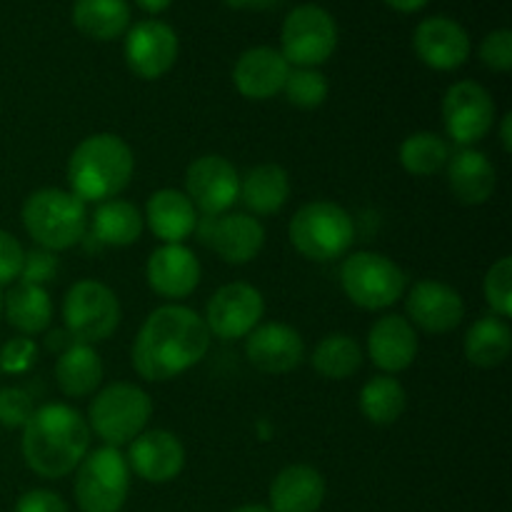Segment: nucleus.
Returning <instances> with one entry per match:
<instances>
[{
    "instance_id": "nucleus-1",
    "label": "nucleus",
    "mask_w": 512,
    "mask_h": 512,
    "mask_svg": "<svg viewBox=\"0 0 512 512\" xmlns=\"http://www.w3.org/2000/svg\"><path fill=\"white\" fill-rule=\"evenodd\" d=\"M210 330L203 315L188 305L168 303L155 308L135 335L130 360L135 373L148 383H165L208 355Z\"/></svg>"
},
{
    "instance_id": "nucleus-2",
    "label": "nucleus",
    "mask_w": 512,
    "mask_h": 512,
    "mask_svg": "<svg viewBox=\"0 0 512 512\" xmlns=\"http://www.w3.org/2000/svg\"><path fill=\"white\" fill-rule=\"evenodd\" d=\"M23 460L35 475L60 480L73 473L90 450V425L83 413L65 403L35 408L20 438Z\"/></svg>"
},
{
    "instance_id": "nucleus-3",
    "label": "nucleus",
    "mask_w": 512,
    "mask_h": 512,
    "mask_svg": "<svg viewBox=\"0 0 512 512\" xmlns=\"http://www.w3.org/2000/svg\"><path fill=\"white\" fill-rule=\"evenodd\" d=\"M133 173V150L115 133L88 135L68 158L70 193L85 205L118 198L130 185Z\"/></svg>"
},
{
    "instance_id": "nucleus-4",
    "label": "nucleus",
    "mask_w": 512,
    "mask_h": 512,
    "mask_svg": "<svg viewBox=\"0 0 512 512\" xmlns=\"http://www.w3.org/2000/svg\"><path fill=\"white\" fill-rule=\"evenodd\" d=\"M20 220L38 248L60 253L78 245L88 233V205L70 190L40 188L25 198Z\"/></svg>"
},
{
    "instance_id": "nucleus-5",
    "label": "nucleus",
    "mask_w": 512,
    "mask_h": 512,
    "mask_svg": "<svg viewBox=\"0 0 512 512\" xmlns=\"http://www.w3.org/2000/svg\"><path fill=\"white\" fill-rule=\"evenodd\" d=\"M290 243L303 258L333 263L353 248L355 223L343 205L333 200H313L298 208L290 220Z\"/></svg>"
},
{
    "instance_id": "nucleus-6",
    "label": "nucleus",
    "mask_w": 512,
    "mask_h": 512,
    "mask_svg": "<svg viewBox=\"0 0 512 512\" xmlns=\"http://www.w3.org/2000/svg\"><path fill=\"white\" fill-rule=\"evenodd\" d=\"M340 285L353 305L363 310H388L405 298L408 275L388 255L360 250L340 265Z\"/></svg>"
},
{
    "instance_id": "nucleus-7",
    "label": "nucleus",
    "mask_w": 512,
    "mask_h": 512,
    "mask_svg": "<svg viewBox=\"0 0 512 512\" xmlns=\"http://www.w3.org/2000/svg\"><path fill=\"white\" fill-rule=\"evenodd\" d=\"M153 415V403L143 388L133 383H113L100 390L88 408L90 433L110 448L130 445Z\"/></svg>"
},
{
    "instance_id": "nucleus-8",
    "label": "nucleus",
    "mask_w": 512,
    "mask_h": 512,
    "mask_svg": "<svg viewBox=\"0 0 512 512\" xmlns=\"http://www.w3.org/2000/svg\"><path fill=\"white\" fill-rule=\"evenodd\" d=\"M75 503L80 512H120L130 493V468L120 448L88 450L75 468Z\"/></svg>"
},
{
    "instance_id": "nucleus-9",
    "label": "nucleus",
    "mask_w": 512,
    "mask_h": 512,
    "mask_svg": "<svg viewBox=\"0 0 512 512\" xmlns=\"http://www.w3.org/2000/svg\"><path fill=\"white\" fill-rule=\"evenodd\" d=\"M120 318L118 295L100 280H78L65 293L63 325L73 343H103L118 330Z\"/></svg>"
},
{
    "instance_id": "nucleus-10",
    "label": "nucleus",
    "mask_w": 512,
    "mask_h": 512,
    "mask_svg": "<svg viewBox=\"0 0 512 512\" xmlns=\"http://www.w3.org/2000/svg\"><path fill=\"white\" fill-rule=\"evenodd\" d=\"M283 58L295 68H318L338 48V23L325 8L313 3L290 10L280 30Z\"/></svg>"
},
{
    "instance_id": "nucleus-11",
    "label": "nucleus",
    "mask_w": 512,
    "mask_h": 512,
    "mask_svg": "<svg viewBox=\"0 0 512 512\" xmlns=\"http://www.w3.org/2000/svg\"><path fill=\"white\" fill-rule=\"evenodd\" d=\"M498 123V105L488 88L475 80H458L443 95V125L460 148H473Z\"/></svg>"
},
{
    "instance_id": "nucleus-12",
    "label": "nucleus",
    "mask_w": 512,
    "mask_h": 512,
    "mask_svg": "<svg viewBox=\"0 0 512 512\" xmlns=\"http://www.w3.org/2000/svg\"><path fill=\"white\" fill-rule=\"evenodd\" d=\"M185 195L205 218L230 213L240 195V175L223 155H200L185 170Z\"/></svg>"
},
{
    "instance_id": "nucleus-13",
    "label": "nucleus",
    "mask_w": 512,
    "mask_h": 512,
    "mask_svg": "<svg viewBox=\"0 0 512 512\" xmlns=\"http://www.w3.org/2000/svg\"><path fill=\"white\" fill-rule=\"evenodd\" d=\"M265 315V298L255 285L228 283L213 293L205 305V325L220 340H238L253 333Z\"/></svg>"
},
{
    "instance_id": "nucleus-14",
    "label": "nucleus",
    "mask_w": 512,
    "mask_h": 512,
    "mask_svg": "<svg viewBox=\"0 0 512 512\" xmlns=\"http://www.w3.org/2000/svg\"><path fill=\"white\" fill-rule=\"evenodd\" d=\"M178 33L163 20H140L125 33V63L140 80H158L178 60Z\"/></svg>"
},
{
    "instance_id": "nucleus-15",
    "label": "nucleus",
    "mask_w": 512,
    "mask_h": 512,
    "mask_svg": "<svg viewBox=\"0 0 512 512\" xmlns=\"http://www.w3.org/2000/svg\"><path fill=\"white\" fill-rule=\"evenodd\" d=\"M208 248L215 250L223 263L245 265L260 255L265 245V228L250 213H225L218 218H205L195 225Z\"/></svg>"
},
{
    "instance_id": "nucleus-16",
    "label": "nucleus",
    "mask_w": 512,
    "mask_h": 512,
    "mask_svg": "<svg viewBox=\"0 0 512 512\" xmlns=\"http://www.w3.org/2000/svg\"><path fill=\"white\" fill-rule=\"evenodd\" d=\"M405 310L413 328L433 335L450 333L465 318L463 295L440 280H418L413 288L405 290Z\"/></svg>"
},
{
    "instance_id": "nucleus-17",
    "label": "nucleus",
    "mask_w": 512,
    "mask_h": 512,
    "mask_svg": "<svg viewBox=\"0 0 512 512\" xmlns=\"http://www.w3.org/2000/svg\"><path fill=\"white\" fill-rule=\"evenodd\" d=\"M125 460L140 480L163 485L183 473L185 448L178 435L170 433V430H143L130 443Z\"/></svg>"
},
{
    "instance_id": "nucleus-18",
    "label": "nucleus",
    "mask_w": 512,
    "mask_h": 512,
    "mask_svg": "<svg viewBox=\"0 0 512 512\" xmlns=\"http://www.w3.org/2000/svg\"><path fill=\"white\" fill-rule=\"evenodd\" d=\"M413 48L420 63L428 68L448 73L458 70L470 58V38L463 25L445 15L425 18L413 33Z\"/></svg>"
},
{
    "instance_id": "nucleus-19",
    "label": "nucleus",
    "mask_w": 512,
    "mask_h": 512,
    "mask_svg": "<svg viewBox=\"0 0 512 512\" xmlns=\"http://www.w3.org/2000/svg\"><path fill=\"white\" fill-rule=\"evenodd\" d=\"M245 355L263 373L285 375L305 360V340L293 325L263 323L245 335Z\"/></svg>"
},
{
    "instance_id": "nucleus-20",
    "label": "nucleus",
    "mask_w": 512,
    "mask_h": 512,
    "mask_svg": "<svg viewBox=\"0 0 512 512\" xmlns=\"http://www.w3.org/2000/svg\"><path fill=\"white\" fill-rule=\"evenodd\" d=\"M200 260L188 245H160L145 265L150 290L165 300H183L200 285Z\"/></svg>"
},
{
    "instance_id": "nucleus-21",
    "label": "nucleus",
    "mask_w": 512,
    "mask_h": 512,
    "mask_svg": "<svg viewBox=\"0 0 512 512\" xmlns=\"http://www.w3.org/2000/svg\"><path fill=\"white\" fill-rule=\"evenodd\" d=\"M290 63L283 53L270 45L250 48L235 60L233 83L238 93L248 100H268L283 93V85L290 75Z\"/></svg>"
},
{
    "instance_id": "nucleus-22",
    "label": "nucleus",
    "mask_w": 512,
    "mask_h": 512,
    "mask_svg": "<svg viewBox=\"0 0 512 512\" xmlns=\"http://www.w3.org/2000/svg\"><path fill=\"white\" fill-rule=\"evenodd\" d=\"M368 355L385 375L403 373L418 358V333L403 315H383L368 333Z\"/></svg>"
},
{
    "instance_id": "nucleus-23",
    "label": "nucleus",
    "mask_w": 512,
    "mask_h": 512,
    "mask_svg": "<svg viewBox=\"0 0 512 512\" xmlns=\"http://www.w3.org/2000/svg\"><path fill=\"white\" fill-rule=\"evenodd\" d=\"M328 485L313 465H288L270 483V510L273 512H318L325 503Z\"/></svg>"
},
{
    "instance_id": "nucleus-24",
    "label": "nucleus",
    "mask_w": 512,
    "mask_h": 512,
    "mask_svg": "<svg viewBox=\"0 0 512 512\" xmlns=\"http://www.w3.org/2000/svg\"><path fill=\"white\" fill-rule=\"evenodd\" d=\"M448 188L453 198L463 205H483L493 198L498 188V173L495 165L485 153L475 148H460L450 155L448 165Z\"/></svg>"
},
{
    "instance_id": "nucleus-25",
    "label": "nucleus",
    "mask_w": 512,
    "mask_h": 512,
    "mask_svg": "<svg viewBox=\"0 0 512 512\" xmlns=\"http://www.w3.org/2000/svg\"><path fill=\"white\" fill-rule=\"evenodd\" d=\"M145 225L163 245H183L198 225V210L188 195L175 188H163L153 193L145 203Z\"/></svg>"
},
{
    "instance_id": "nucleus-26",
    "label": "nucleus",
    "mask_w": 512,
    "mask_h": 512,
    "mask_svg": "<svg viewBox=\"0 0 512 512\" xmlns=\"http://www.w3.org/2000/svg\"><path fill=\"white\" fill-rule=\"evenodd\" d=\"M290 198V175L283 165L263 163L240 178L238 200L253 215H275Z\"/></svg>"
},
{
    "instance_id": "nucleus-27",
    "label": "nucleus",
    "mask_w": 512,
    "mask_h": 512,
    "mask_svg": "<svg viewBox=\"0 0 512 512\" xmlns=\"http://www.w3.org/2000/svg\"><path fill=\"white\" fill-rule=\"evenodd\" d=\"M55 383L68 398L93 395L103 383V360L98 350L83 343L68 345L55 363Z\"/></svg>"
},
{
    "instance_id": "nucleus-28",
    "label": "nucleus",
    "mask_w": 512,
    "mask_h": 512,
    "mask_svg": "<svg viewBox=\"0 0 512 512\" xmlns=\"http://www.w3.org/2000/svg\"><path fill=\"white\" fill-rule=\"evenodd\" d=\"M3 318L8 320L10 328L28 338L45 333L53 323V303H50L48 290L28 283L13 285L10 293H5Z\"/></svg>"
},
{
    "instance_id": "nucleus-29",
    "label": "nucleus",
    "mask_w": 512,
    "mask_h": 512,
    "mask_svg": "<svg viewBox=\"0 0 512 512\" xmlns=\"http://www.w3.org/2000/svg\"><path fill=\"white\" fill-rule=\"evenodd\" d=\"M465 358L475 368H498L508 360L512 350V330L508 320L498 315H485L478 318L465 333Z\"/></svg>"
},
{
    "instance_id": "nucleus-30",
    "label": "nucleus",
    "mask_w": 512,
    "mask_h": 512,
    "mask_svg": "<svg viewBox=\"0 0 512 512\" xmlns=\"http://www.w3.org/2000/svg\"><path fill=\"white\" fill-rule=\"evenodd\" d=\"M143 228V213L130 200H105V203H98L93 213V235L100 245L128 248V245L138 243Z\"/></svg>"
},
{
    "instance_id": "nucleus-31",
    "label": "nucleus",
    "mask_w": 512,
    "mask_h": 512,
    "mask_svg": "<svg viewBox=\"0 0 512 512\" xmlns=\"http://www.w3.org/2000/svg\"><path fill=\"white\" fill-rule=\"evenodd\" d=\"M73 25L93 40H115L128 33L130 5L125 0H75Z\"/></svg>"
},
{
    "instance_id": "nucleus-32",
    "label": "nucleus",
    "mask_w": 512,
    "mask_h": 512,
    "mask_svg": "<svg viewBox=\"0 0 512 512\" xmlns=\"http://www.w3.org/2000/svg\"><path fill=\"white\" fill-rule=\"evenodd\" d=\"M408 395L393 375H375L360 390V413L373 425H393L403 418Z\"/></svg>"
},
{
    "instance_id": "nucleus-33",
    "label": "nucleus",
    "mask_w": 512,
    "mask_h": 512,
    "mask_svg": "<svg viewBox=\"0 0 512 512\" xmlns=\"http://www.w3.org/2000/svg\"><path fill=\"white\" fill-rule=\"evenodd\" d=\"M310 363L325 380H348L363 365V348L350 335L330 333L315 345Z\"/></svg>"
},
{
    "instance_id": "nucleus-34",
    "label": "nucleus",
    "mask_w": 512,
    "mask_h": 512,
    "mask_svg": "<svg viewBox=\"0 0 512 512\" xmlns=\"http://www.w3.org/2000/svg\"><path fill=\"white\" fill-rule=\"evenodd\" d=\"M398 158L400 165H403L410 175L428 178V175L440 173V170L448 165L450 143L443 135L430 133V130H420V133L408 135V138L400 143Z\"/></svg>"
},
{
    "instance_id": "nucleus-35",
    "label": "nucleus",
    "mask_w": 512,
    "mask_h": 512,
    "mask_svg": "<svg viewBox=\"0 0 512 512\" xmlns=\"http://www.w3.org/2000/svg\"><path fill=\"white\" fill-rule=\"evenodd\" d=\"M283 93L295 108L315 110L328 100L330 85L318 68H295L290 70L288 80H285Z\"/></svg>"
},
{
    "instance_id": "nucleus-36",
    "label": "nucleus",
    "mask_w": 512,
    "mask_h": 512,
    "mask_svg": "<svg viewBox=\"0 0 512 512\" xmlns=\"http://www.w3.org/2000/svg\"><path fill=\"white\" fill-rule=\"evenodd\" d=\"M483 293L493 315L508 320L512 315V258H500L490 265L483 280Z\"/></svg>"
},
{
    "instance_id": "nucleus-37",
    "label": "nucleus",
    "mask_w": 512,
    "mask_h": 512,
    "mask_svg": "<svg viewBox=\"0 0 512 512\" xmlns=\"http://www.w3.org/2000/svg\"><path fill=\"white\" fill-rule=\"evenodd\" d=\"M35 413V403H33V395L30 390L18 388H0V425L8 430L20 428L28 423L30 415Z\"/></svg>"
},
{
    "instance_id": "nucleus-38",
    "label": "nucleus",
    "mask_w": 512,
    "mask_h": 512,
    "mask_svg": "<svg viewBox=\"0 0 512 512\" xmlns=\"http://www.w3.org/2000/svg\"><path fill=\"white\" fill-rule=\"evenodd\" d=\"M38 360V345L28 335H18L3 343L0 348V373L5 375H23Z\"/></svg>"
},
{
    "instance_id": "nucleus-39",
    "label": "nucleus",
    "mask_w": 512,
    "mask_h": 512,
    "mask_svg": "<svg viewBox=\"0 0 512 512\" xmlns=\"http://www.w3.org/2000/svg\"><path fill=\"white\" fill-rule=\"evenodd\" d=\"M480 60L485 68L495 70V73H510L512 70V33L508 28L493 30L483 38L478 50Z\"/></svg>"
},
{
    "instance_id": "nucleus-40",
    "label": "nucleus",
    "mask_w": 512,
    "mask_h": 512,
    "mask_svg": "<svg viewBox=\"0 0 512 512\" xmlns=\"http://www.w3.org/2000/svg\"><path fill=\"white\" fill-rule=\"evenodd\" d=\"M55 275H58V258H55V253H50V250H43V248L25 250L23 270H20L18 283L45 288Z\"/></svg>"
},
{
    "instance_id": "nucleus-41",
    "label": "nucleus",
    "mask_w": 512,
    "mask_h": 512,
    "mask_svg": "<svg viewBox=\"0 0 512 512\" xmlns=\"http://www.w3.org/2000/svg\"><path fill=\"white\" fill-rule=\"evenodd\" d=\"M23 260L25 248L20 245V240L15 235H10L8 230H0V288L15 283L20 278Z\"/></svg>"
},
{
    "instance_id": "nucleus-42",
    "label": "nucleus",
    "mask_w": 512,
    "mask_h": 512,
    "mask_svg": "<svg viewBox=\"0 0 512 512\" xmlns=\"http://www.w3.org/2000/svg\"><path fill=\"white\" fill-rule=\"evenodd\" d=\"M13 512H70L68 503L53 490H28L18 498Z\"/></svg>"
},
{
    "instance_id": "nucleus-43",
    "label": "nucleus",
    "mask_w": 512,
    "mask_h": 512,
    "mask_svg": "<svg viewBox=\"0 0 512 512\" xmlns=\"http://www.w3.org/2000/svg\"><path fill=\"white\" fill-rule=\"evenodd\" d=\"M283 0H225V5L233 10H270L278 8Z\"/></svg>"
},
{
    "instance_id": "nucleus-44",
    "label": "nucleus",
    "mask_w": 512,
    "mask_h": 512,
    "mask_svg": "<svg viewBox=\"0 0 512 512\" xmlns=\"http://www.w3.org/2000/svg\"><path fill=\"white\" fill-rule=\"evenodd\" d=\"M500 145H503L505 153H512V113H505L503 118H500Z\"/></svg>"
},
{
    "instance_id": "nucleus-45",
    "label": "nucleus",
    "mask_w": 512,
    "mask_h": 512,
    "mask_svg": "<svg viewBox=\"0 0 512 512\" xmlns=\"http://www.w3.org/2000/svg\"><path fill=\"white\" fill-rule=\"evenodd\" d=\"M385 3L393 10H398V13H418V10L428 5V0H385Z\"/></svg>"
},
{
    "instance_id": "nucleus-46",
    "label": "nucleus",
    "mask_w": 512,
    "mask_h": 512,
    "mask_svg": "<svg viewBox=\"0 0 512 512\" xmlns=\"http://www.w3.org/2000/svg\"><path fill=\"white\" fill-rule=\"evenodd\" d=\"M170 3H173V0H135V5H138L140 10H145V13H153V15L168 10Z\"/></svg>"
},
{
    "instance_id": "nucleus-47",
    "label": "nucleus",
    "mask_w": 512,
    "mask_h": 512,
    "mask_svg": "<svg viewBox=\"0 0 512 512\" xmlns=\"http://www.w3.org/2000/svg\"><path fill=\"white\" fill-rule=\"evenodd\" d=\"M233 512H273V510L265 508V505H240V508H235Z\"/></svg>"
},
{
    "instance_id": "nucleus-48",
    "label": "nucleus",
    "mask_w": 512,
    "mask_h": 512,
    "mask_svg": "<svg viewBox=\"0 0 512 512\" xmlns=\"http://www.w3.org/2000/svg\"><path fill=\"white\" fill-rule=\"evenodd\" d=\"M3 300H5V293L0 290V318H3Z\"/></svg>"
}]
</instances>
